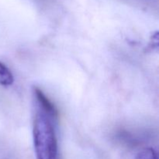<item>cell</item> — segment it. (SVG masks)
I'll list each match as a JSON object with an SVG mask.
<instances>
[{
    "label": "cell",
    "mask_w": 159,
    "mask_h": 159,
    "mask_svg": "<svg viewBox=\"0 0 159 159\" xmlns=\"http://www.w3.org/2000/svg\"><path fill=\"white\" fill-rule=\"evenodd\" d=\"M55 120L36 107L33 123V139L37 159H57Z\"/></svg>",
    "instance_id": "6da1fadb"
},
{
    "label": "cell",
    "mask_w": 159,
    "mask_h": 159,
    "mask_svg": "<svg viewBox=\"0 0 159 159\" xmlns=\"http://www.w3.org/2000/svg\"><path fill=\"white\" fill-rule=\"evenodd\" d=\"M34 96L35 99L36 107L49 115L53 119H57L58 115L57 109L55 108L54 104L48 99V98H47L44 93L37 87L34 88Z\"/></svg>",
    "instance_id": "7a4b0ae2"
},
{
    "label": "cell",
    "mask_w": 159,
    "mask_h": 159,
    "mask_svg": "<svg viewBox=\"0 0 159 159\" xmlns=\"http://www.w3.org/2000/svg\"><path fill=\"white\" fill-rule=\"evenodd\" d=\"M14 78L10 70L0 61V85L9 86L12 85Z\"/></svg>",
    "instance_id": "3957f363"
},
{
    "label": "cell",
    "mask_w": 159,
    "mask_h": 159,
    "mask_svg": "<svg viewBox=\"0 0 159 159\" xmlns=\"http://www.w3.org/2000/svg\"><path fill=\"white\" fill-rule=\"evenodd\" d=\"M135 159H158V154L152 148H146L137 155Z\"/></svg>",
    "instance_id": "277c9868"
}]
</instances>
